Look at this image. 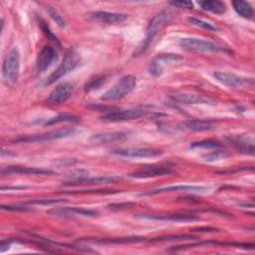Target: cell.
I'll list each match as a JSON object with an SVG mask.
<instances>
[{
    "label": "cell",
    "mask_w": 255,
    "mask_h": 255,
    "mask_svg": "<svg viewBox=\"0 0 255 255\" xmlns=\"http://www.w3.org/2000/svg\"><path fill=\"white\" fill-rule=\"evenodd\" d=\"M240 206H242V207H244V208H247L248 206L253 207V204H240Z\"/></svg>",
    "instance_id": "obj_39"
},
{
    "label": "cell",
    "mask_w": 255,
    "mask_h": 255,
    "mask_svg": "<svg viewBox=\"0 0 255 255\" xmlns=\"http://www.w3.org/2000/svg\"><path fill=\"white\" fill-rule=\"evenodd\" d=\"M174 14L171 10H162L160 12H158L156 15L153 16V18L151 20V22L148 25V28L146 30V36L145 39L143 40V42L141 43V45L137 48V50L135 51V53L133 54V57H138L141 54H143L144 52H146L150 46V44L152 43V41L153 40V38L155 37V35L167 24L171 22V20L173 19Z\"/></svg>",
    "instance_id": "obj_1"
},
{
    "label": "cell",
    "mask_w": 255,
    "mask_h": 255,
    "mask_svg": "<svg viewBox=\"0 0 255 255\" xmlns=\"http://www.w3.org/2000/svg\"><path fill=\"white\" fill-rule=\"evenodd\" d=\"M228 156L227 153L222 151V150H219V149H215V151L213 152H210L206 154H204L203 155V159L204 161H208V162H213V161H216V160H220V159H224Z\"/></svg>",
    "instance_id": "obj_29"
},
{
    "label": "cell",
    "mask_w": 255,
    "mask_h": 255,
    "mask_svg": "<svg viewBox=\"0 0 255 255\" xmlns=\"http://www.w3.org/2000/svg\"><path fill=\"white\" fill-rule=\"evenodd\" d=\"M214 78L221 83L222 85L229 88H243V87H252L254 85L253 79H248L244 77L237 76L230 72L217 71L213 74Z\"/></svg>",
    "instance_id": "obj_7"
},
{
    "label": "cell",
    "mask_w": 255,
    "mask_h": 255,
    "mask_svg": "<svg viewBox=\"0 0 255 255\" xmlns=\"http://www.w3.org/2000/svg\"><path fill=\"white\" fill-rule=\"evenodd\" d=\"M180 46L184 50L191 51V52H204V53H216V52H221L225 51L224 48L218 46L217 44L204 40V39H200V38H184L180 41Z\"/></svg>",
    "instance_id": "obj_6"
},
{
    "label": "cell",
    "mask_w": 255,
    "mask_h": 255,
    "mask_svg": "<svg viewBox=\"0 0 255 255\" xmlns=\"http://www.w3.org/2000/svg\"><path fill=\"white\" fill-rule=\"evenodd\" d=\"M177 99L180 100L181 102L187 103V104H209L213 105L215 103L214 100L210 98H206L204 96H198V95H193V94H179L177 96Z\"/></svg>",
    "instance_id": "obj_24"
},
{
    "label": "cell",
    "mask_w": 255,
    "mask_h": 255,
    "mask_svg": "<svg viewBox=\"0 0 255 255\" xmlns=\"http://www.w3.org/2000/svg\"><path fill=\"white\" fill-rule=\"evenodd\" d=\"M149 72H150V74H151L152 76H153V77H158V76L161 75V68H160V66L158 65V63L153 62V63L151 64V66H150V68H149Z\"/></svg>",
    "instance_id": "obj_36"
},
{
    "label": "cell",
    "mask_w": 255,
    "mask_h": 255,
    "mask_svg": "<svg viewBox=\"0 0 255 255\" xmlns=\"http://www.w3.org/2000/svg\"><path fill=\"white\" fill-rule=\"evenodd\" d=\"M80 119L75 116V115H71V114H59L53 118H50L48 120L45 121L44 126H51L54 124H58V123H62V122H78Z\"/></svg>",
    "instance_id": "obj_26"
},
{
    "label": "cell",
    "mask_w": 255,
    "mask_h": 255,
    "mask_svg": "<svg viewBox=\"0 0 255 255\" xmlns=\"http://www.w3.org/2000/svg\"><path fill=\"white\" fill-rule=\"evenodd\" d=\"M67 201L63 199H39V200H30L21 203L23 205H52L57 204H64Z\"/></svg>",
    "instance_id": "obj_27"
},
{
    "label": "cell",
    "mask_w": 255,
    "mask_h": 255,
    "mask_svg": "<svg viewBox=\"0 0 255 255\" xmlns=\"http://www.w3.org/2000/svg\"><path fill=\"white\" fill-rule=\"evenodd\" d=\"M189 22L192 23L193 25H196V26H199V27L210 30V31H217L218 30V28L216 26H214L213 24H211L209 22H206V21H204V20L199 19V18L191 17V18H189Z\"/></svg>",
    "instance_id": "obj_33"
},
{
    "label": "cell",
    "mask_w": 255,
    "mask_h": 255,
    "mask_svg": "<svg viewBox=\"0 0 255 255\" xmlns=\"http://www.w3.org/2000/svg\"><path fill=\"white\" fill-rule=\"evenodd\" d=\"M121 179L116 176H100V177H86L79 182L76 185H101V184H110L120 181Z\"/></svg>",
    "instance_id": "obj_23"
},
{
    "label": "cell",
    "mask_w": 255,
    "mask_h": 255,
    "mask_svg": "<svg viewBox=\"0 0 255 255\" xmlns=\"http://www.w3.org/2000/svg\"><path fill=\"white\" fill-rule=\"evenodd\" d=\"M47 214L56 217H72V216H88L94 217L98 214L96 210L80 208V207H61V208H52L47 210Z\"/></svg>",
    "instance_id": "obj_13"
},
{
    "label": "cell",
    "mask_w": 255,
    "mask_h": 255,
    "mask_svg": "<svg viewBox=\"0 0 255 255\" xmlns=\"http://www.w3.org/2000/svg\"><path fill=\"white\" fill-rule=\"evenodd\" d=\"M83 241H89L93 243H140L145 242L146 238L143 237H125V238H89L83 239Z\"/></svg>",
    "instance_id": "obj_20"
},
{
    "label": "cell",
    "mask_w": 255,
    "mask_h": 255,
    "mask_svg": "<svg viewBox=\"0 0 255 255\" xmlns=\"http://www.w3.org/2000/svg\"><path fill=\"white\" fill-rule=\"evenodd\" d=\"M191 192L195 194H206L210 191V188L207 187H202V186H171L165 188H159L156 190L145 192L142 194V196H155L162 193H169V192Z\"/></svg>",
    "instance_id": "obj_15"
},
{
    "label": "cell",
    "mask_w": 255,
    "mask_h": 255,
    "mask_svg": "<svg viewBox=\"0 0 255 255\" xmlns=\"http://www.w3.org/2000/svg\"><path fill=\"white\" fill-rule=\"evenodd\" d=\"M144 114H145V110L143 108H134V109L123 110V111H112L102 116L101 120L105 122H124V121L139 119Z\"/></svg>",
    "instance_id": "obj_10"
},
{
    "label": "cell",
    "mask_w": 255,
    "mask_h": 255,
    "mask_svg": "<svg viewBox=\"0 0 255 255\" xmlns=\"http://www.w3.org/2000/svg\"><path fill=\"white\" fill-rule=\"evenodd\" d=\"M183 59H184V57H182L181 55H177V54H161L155 58V61L168 62V61H179V60H183Z\"/></svg>",
    "instance_id": "obj_34"
},
{
    "label": "cell",
    "mask_w": 255,
    "mask_h": 255,
    "mask_svg": "<svg viewBox=\"0 0 255 255\" xmlns=\"http://www.w3.org/2000/svg\"><path fill=\"white\" fill-rule=\"evenodd\" d=\"M217 122L214 120H187L179 124V129L193 132L209 131L216 128Z\"/></svg>",
    "instance_id": "obj_16"
},
{
    "label": "cell",
    "mask_w": 255,
    "mask_h": 255,
    "mask_svg": "<svg viewBox=\"0 0 255 255\" xmlns=\"http://www.w3.org/2000/svg\"><path fill=\"white\" fill-rule=\"evenodd\" d=\"M173 173V169L171 166L166 164H156V165H148L141 167L138 171H135L128 175V177L132 179H150V178H156L162 177L166 175H171Z\"/></svg>",
    "instance_id": "obj_8"
},
{
    "label": "cell",
    "mask_w": 255,
    "mask_h": 255,
    "mask_svg": "<svg viewBox=\"0 0 255 255\" xmlns=\"http://www.w3.org/2000/svg\"><path fill=\"white\" fill-rule=\"evenodd\" d=\"M80 60H81V57L75 50L68 51L66 53V55L64 56V59H63L62 63L60 64V66L49 77H47L45 80H43L40 83V87L50 86V85L54 84L56 81H58L62 77H64V76L68 75L69 73H71L72 71H74L77 68V66L79 65Z\"/></svg>",
    "instance_id": "obj_2"
},
{
    "label": "cell",
    "mask_w": 255,
    "mask_h": 255,
    "mask_svg": "<svg viewBox=\"0 0 255 255\" xmlns=\"http://www.w3.org/2000/svg\"><path fill=\"white\" fill-rule=\"evenodd\" d=\"M20 71V53L17 47H13L5 56L2 65V75L8 85L16 83Z\"/></svg>",
    "instance_id": "obj_4"
},
{
    "label": "cell",
    "mask_w": 255,
    "mask_h": 255,
    "mask_svg": "<svg viewBox=\"0 0 255 255\" xmlns=\"http://www.w3.org/2000/svg\"><path fill=\"white\" fill-rule=\"evenodd\" d=\"M76 85L71 82H64L52 91V93L45 100L47 105H59L69 100L75 90Z\"/></svg>",
    "instance_id": "obj_9"
},
{
    "label": "cell",
    "mask_w": 255,
    "mask_h": 255,
    "mask_svg": "<svg viewBox=\"0 0 255 255\" xmlns=\"http://www.w3.org/2000/svg\"><path fill=\"white\" fill-rule=\"evenodd\" d=\"M229 142L235 147V149L238 151V153L254 155V146L252 143H248L246 138H230Z\"/></svg>",
    "instance_id": "obj_21"
},
{
    "label": "cell",
    "mask_w": 255,
    "mask_h": 255,
    "mask_svg": "<svg viewBox=\"0 0 255 255\" xmlns=\"http://www.w3.org/2000/svg\"><path fill=\"white\" fill-rule=\"evenodd\" d=\"M183 239V238H188V239H196V237L189 235V234H184V235H173V236H162V237H158V238H154L152 239L151 241L154 242V241H164V240H175V239Z\"/></svg>",
    "instance_id": "obj_35"
},
{
    "label": "cell",
    "mask_w": 255,
    "mask_h": 255,
    "mask_svg": "<svg viewBox=\"0 0 255 255\" xmlns=\"http://www.w3.org/2000/svg\"><path fill=\"white\" fill-rule=\"evenodd\" d=\"M75 129L74 128H62L57 131H52L44 134L39 135H31V136H25V137H19L12 141L13 144H31V143H41V142H47V141H54L59 140L63 138L70 137L74 135Z\"/></svg>",
    "instance_id": "obj_5"
},
{
    "label": "cell",
    "mask_w": 255,
    "mask_h": 255,
    "mask_svg": "<svg viewBox=\"0 0 255 255\" xmlns=\"http://www.w3.org/2000/svg\"><path fill=\"white\" fill-rule=\"evenodd\" d=\"M115 155L125 156V157H156L163 153L161 150L156 149H117L111 152Z\"/></svg>",
    "instance_id": "obj_12"
},
{
    "label": "cell",
    "mask_w": 255,
    "mask_h": 255,
    "mask_svg": "<svg viewBox=\"0 0 255 255\" xmlns=\"http://www.w3.org/2000/svg\"><path fill=\"white\" fill-rule=\"evenodd\" d=\"M105 79H106V76L104 75H97L91 78L86 84H85V90L90 92V91L99 89L102 86V84L105 82Z\"/></svg>",
    "instance_id": "obj_28"
},
{
    "label": "cell",
    "mask_w": 255,
    "mask_h": 255,
    "mask_svg": "<svg viewBox=\"0 0 255 255\" xmlns=\"http://www.w3.org/2000/svg\"><path fill=\"white\" fill-rule=\"evenodd\" d=\"M58 60L57 52L50 46H45L41 52L39 53L36 63H35V72L36 74H40L45 72L48 68H50L54 62Z\"/></svg>",
    "instance_id": "obj_11"
},
{
    "label": "cell",
    "mask_w": 255,
    "mask_h": 255,
    "mask_svg": "<svg viewBox=\"0 0 255 255\" xmlns=\"http://www.w3.org/2000/svg\"><path fill=\"white\" fill-rule=\"evenodd\" d=\"M169 3H171L174 6H176V7H179V8L192 9L194 7L193 2H191V1H184V0H182V1H172V2H169Z\"/></svg>",
    "instance_id": "obj_37"
},
{
    "label": "cell",
    "mask_w": 255,
    "mask_h": 255,
    "mask_svg": "<svg viewBox=\"0 0 255 255\" xmlns=\"http://www.w3.org/2000/svg\"><path fill=\"white\" fill-rule=\"evenodd\" d=\"M90 19L100 22V23H106V24H115V23H121L124 22L128 16L121 13H114V12H108V11H96L89 14Z\"/></svg>",
    "instance_id": "obj_17"
},
{
    "label": "cell",
    "mask_w": 255,
    "mask_h": 255,
    "mask_svg": "<svg viewBox=\"0 0 255 255\" xmlns=\"http://www.w3.org/2000/svg\"><path fill=\"white\" fill-rule=\"evenodd\" d=\"M39 26L40 28L42 29L44 35L48 38V40L52 41L53 43H55L57 46L61 47V43H60V40L58 39V37L52 32V30L50 29V27L48 26V24L45 22V21H40L39 22Z\"/></svg>",
    "instance_id": "obj_32"
},
{
    "label": "cell",
    "mask_w": 255,
    "mask_h": 255,
    "mask_svg": "<svg viewBox=\"0 0 255 255\" xmlns=\"http://www.w3.org/2000/svg\"><path fill=\"white\" fill-rule=\"evenodd\" d=\"M219 149L220 145L219 143L212 141V140H204V141H200V142H196L193 143L190 146V149Z\"/></svg>",
    "instance_id": "obj_31"
},
{
    "label": "cell",
    "mask_w": 255,
    "mask_h": 255,
    "mask_svg": "<svg viewBox=\"0 0 255 255\" xmlns=\"http://www.w3.org/2000/svg\"><path fill=\"white\" fill-rule=\"evenodd\" d=\"M199 4L204 10L214 14H223L226 11L225 3L218 0H204V1H200Z\"/></svg>",
    "instance_id": "obj_22"
},
{
    "label": "cell",
    "mask_w": 255,
    "mask_h": 255,
    "mask_svg": "<svg viewBox=\"0 0 255 255\" xmlns=\"http://www.w3.org/2000/svg\"><path fill=\"white\" fill-rule=\"evenodd\" d=\"M137 218L142 219H150V220H159V221H176V222H193L200 220L199 217L193 214H185V213H177V214H164V215H157V214H137L135 215Z\"/></svg>",
    "instance_id": "obj_14"
},
{
    "label": "cell",
    "mask_w": 255,
    "mask_h": 255,
    "mask_svg": "<svg viewBox=\"0 0 255 255\" xmlns=\"http://www.w3.org/2000/svg\"><path fill=\"white\" fill-rule=\"evenodd\" d=\"M44 8L45 10L47 11V13L49 14V16L53 19L54 22H56V24L61 27V28H64L66 26V21L64 20V18L59 14V12L54 9V7H52L51 5H48V4H45L44 5Z\"/></svg>",
    "instance_id": "obj_30"
},
{
    "label": "cell",
    "mask_w": 255,
    "mask_h": 255,
    "mask_svg": "<svg viewBox=\"0 0 255 255\" xmlns=\"http://www.w3.org/2000/svg\"><path fill=\"white\" fill-rule=\"evenodd\" d=\"M233 9L236 11L237 14H239L243 18L250 19L253 16V8L248 2L241 1V0H237V1L232 2Z\"/></svg>",
    "instance_id": "obj_25"
},
{
    "label": "cell",
    "mask_w": 255,
    "mask_h": 255,
    "mask_svg": "<svg viewBox=\"0 0 255 255\" xmlns=\"http://www.w3.org/2000/svg\"><path fill=\"white\" fill-rule=\"evenodd\" d=\"M1 173L4 174H22V175H34V176H44V175H52L53 172L46 168L39 167H29V166H7L1 169Z\"/></svg>",
    "instance_id": "obj_18"
},
{
    "label": "cell",
    "mask_w": 255,
    "mask_h": 255,
    "mask_svg": "<svg viewBox=\"0 0 255 255\" xmlns=\"http://www.w3.org/2000/svg\"><path fill=\"white\" fill-rule=\"evenodd\" d=\"M137 78L134 75H126L122 77L117 84L108 90L101 98L103 101L120 100L128 96L136 87Z\"/></svg>",
    "instance_id": "obj_3"
},
{
    "label": "cell",
    "mask_w": 255,
    "mask_h": 255,
    "mask_svg": "<svg viewBox=\"0 0 255 255\" xmlns=\"http://www.w3.org/2000/svg\"><path fill=\"white\" fill-rule=\"evenodd\" d=\"M1 209H6V210H9V211H28L30 210V208L28 206H16V205H4L2 204L1 206Z\"/></svg>",
    "instance_id": "obj_38"
},
{
    "label": "cell",
    "mask_w": 255,
    "mask_h": 255,
    "mask_svg": "<svg viewBox=\"0 0 255 255\" xmlns=\"http://www.w3.org/2000/svg\"><path fill=\"white\" fill-rule=\"evenodd\" d=\"M127 138L125 133L122 132H113V133H103V134H97L93 135L89 140L91 142L95 143H113V142H119L123 141Z\"/></svg>",
    "instance_id": "obj_19"
}]
</instances>
